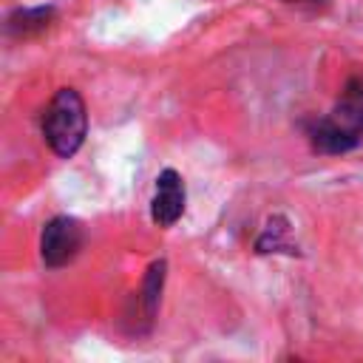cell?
<instances>
[{
    "mask_svg": "<svg viewBox=\"0 0 363 363\" xmlns=\"http://www.w3.org/2000/svg\"><path fill=\"white\" fill-rule=\"evenodd\" d=\"M363 139V77H349L332 113L312 122L309 142L318 153H346Z\"/></svg>",
    "mask_w": 363,
    "mask_h": 363,
    "instance_id": "cell-1",
    "label": "cell"
},
{
    "mask_svg": "<svg viewBox=\"0 0 363 363\" xmlns=\"http://www.w3.org/2000/svg\"><path fill=\"white\" fill-rule=\"evenodd\" d=\"M88 136V108L77 88H60L43 113V139L60 159H71Z\"/></svg>",
    "mask_w": 363,
    "mask_h": 363,
    "instance_id": "cell-2",
    "label": "cell"
},
{
    "mask_svg": "<svg viewBox=\"0 0 363 363\" xmlns=\"http://www.w3.org/2000/svg\"><path fill=\"white\" fill-rule=\"evenodd\" d=\"M82 247V224L71 216H57L43 227L40 255L48 269H60L77 258Z\"/></svg>",
    "mask_w": 363,
    "mask_h": 363,
    "instance_id": "cell-3",
    "label": "cell"
},
{
    "mask_svg": "<svg viewBox=\"0 0 363 363\" xmlns=\"http://www.w3.org/2000/svg\"><path fill=\"white\" fill-rule=\"evenodd\" d=\"M184 213V182L182 176L167 167L156 176V193L150 201V218L159 227H173Z\"/></svg>",
    "mask_w": 363,
    "mask_h": 363,
    "instance_id": "cell-4",
    "label": "cell"
},
{
    "mask_svg": "<svg viewBox=\"0 0 363 363\" xmlns=\"http://www.w3.org/2000/svg\"><path fill=\"white\" fill-rule=\"evenodd\" d=\"M54 9L51 6H40V9H17L14 14H9L6 20V31L26 37V34H37L43 28H48V23L54 20Z\"/></svg>",
    "mask_w": 363,
    "mask_h": 363,
    "instance_id": "cell-5",
    "label": "cell"
},
{
    "mask_svg": "<svg viewBox=\"0 0 363 363\" xmlns=\"http://www.w3.org/2000/svg\"><path fill=\"white\" fill-rule=\"evenodd\" d=\"M164 269H167L164 261H153V264L147 267L145 281H142V289H139V303H142V309H145V320H147V323H153L156 309H159V301H162Z\"/></svg>",
    "mask_w": 363,
    "mask_h": 363,
    "instance_id": "cell-6",
    "label": "cell"
},
{
    "mask_svg": "<svg viewBox=\"0 0 363 363\" xmlns=\"http://www.w3.org/2000/svg\"><path fill=\"white\" fill-rule=\"evenodd\" d=\"M284 3H298V6H303V3H306V6H323L326 0H284Z\"/></svg>",
    "mask_w": 363,
    "mask_h": 363,
    "instance_id": "cell-7",
    "label": "cell"
}]
</instances>
